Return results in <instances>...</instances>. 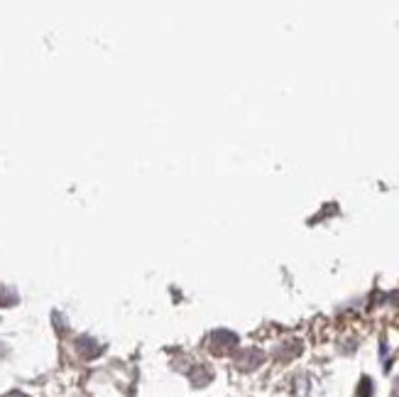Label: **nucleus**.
<instances>
[{
    "label": "nucleus",
    "instance_id": "obj_7",
    "mask_svg": "<svg viewBox=\"0 0 399 397\" xmlns=\"http://www.w3.org/2000/svg\"><path fill=\"white\" fill-rule=\"evenodd\" d=\"M394 397H399V380H397V385H394Z\"/></svg>",
    "mask_w": 399,
    "mask_h": 397
},
{
    "label": "nucleus",
    "instance_id": "obj_6",
    "mask_svg": "<svg viewBox=\"0 0 399 397\" xmlns=\"http://www.w3.org/2000/svg\"><path fill=\"white\" fill-rule=\"evenodd\" d=\"M6 397H28V395H25V392H17V390H12V392H8Z\"/></svg>",
    "mask_w": 399,
    "mask_h": 397
},
{
    "label": "nucleus",
    "instance_id": "obj_2",
    "mask_svg": "<svg viewBox=\"0 0 399 397\" xmlns=\"http://www.w3.org/2000/svg\"><path fill=\"white\" fill-rule=\"evenodd\" d=\"M262 360H264V353H262V351H257V349L240 351V353L235 356V365L240 368V371H255Z\"/></svg>",
    "mask_w": 399,
    "mask_h": 397
},
{
    "label": "nucleus",
    "instance_id": "obj_5",
    "mask_svg": "<svg viewBox=\"0 0 399 397\" xmlns=\"http://www.w3.org/2000/svg\"><path fill=\"white\" fill-rule=\"evenodd\" d=\"M10 302H15V295H6V292H3V287H0V306L10 304Z\"/></svg>",
    "mask_w": 399,
    "mask_h": 397
},
{
    "label": "nucleus",
    "instance_id": "obj_1",
    "mask_svg": "<svg viewBox=\"0 0 399 397\" xmlns=\"http://www.w3.org/2000/svg\"><path fill=\"white\" fill-rule=\"evenodd\" d=\"M237 346V336L231 331H213L208 336V349L216 356H223L228 351H233Z\"/></svg>",
    "mask_w": 399,
    "mask_h": 397
},
{
    "label": "nucleus",
    "instance_id": "obj_4",
    "mask_svg": "<svg viewBox=\"0 0 399 397\" xmlns=\"http://www.w3.org/2000/svg\"><path fill=\"white\" fill-rule=\"evenodd\" d=\"M358 397H372V380H370V378H362V380H360Z\"/></svg>",
    "mask_w": 399,
    "mask_h": 397
},
{
    "label": "nucleus",
    "instance_id": "obj_3",
    "mask_svg": "<svg viewBox=\"0 0 399 397\" xmlns=\"http://www.w3.org/2000/svg\"><path fill=\"white\" fill-rule=\"evenodd\" d=\"M211 378H213V376H211L208 368H196V371L191 373V380H194V385H196V387L206 385V382H208Z\"/></svg>",
    "mask_w": 399,
    "mask_h": 397
}]
</instances>
